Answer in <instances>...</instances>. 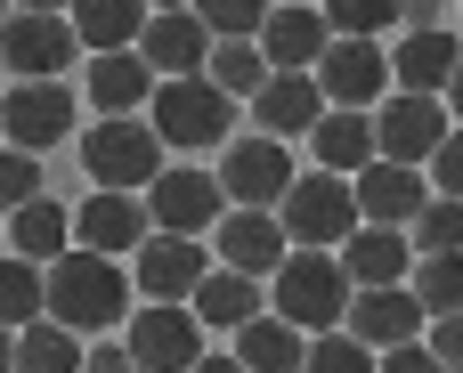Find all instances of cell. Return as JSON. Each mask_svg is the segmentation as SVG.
I'll return each mask as SVG.
<instances>
[{"instance_id": "2e32d148", "label": "cell", "mask_w": 463, "mask_h": 373, "mask_svg": "<svg viewBox=\"0 0 463 373\" xmlns=\"http://www.w3.org/2000/svg\"><path fill=\"white\" fill-rule=\"evenodd\" d=\"M350 187H358V219H366V228H415L423 203H431V179L407 171V163H383V154H374Z\"/></svg>"}, {"instance_id": "f35d334b", "label": "cell", "mask_w": 463, "mask_h": 373, "mask_svg": "<svg viewBox=\"0 0 463 373\" xmlns=\"http://www.w3.org/2000/svg\"><path fill=\"white\" fill-rule=\"evenodd\" d=\"M423 341H431V358H439L448 373H463V309H456V317H431Z\"/></svg>"}, {"instance_id": "9c48e42d", "label": "cell", "mask_w": 463, "mask_h": 373, "mask_svg": "<svg viewBox=\"0 0 463 373\" xmlns=\"http://www.w3.org/2000/svg\"><path fill=\"white\" fill-rule=\"evenodd\" d=\"M448 98H415V89H391L383 98V114H374V154L383 163H407V171H423L439 146H448Z\"/></svg>"}, {"instance_id": "74e56055", "label": "cell", "mask_w": 463, "mask_h": 373, "mask_svg": "<svg viewBox=\"0 0 463 373\" xmlns=\"http://www.w3.org/2000/svg\"><path fill=\"white\" fill-rule=\"evenodd\" d=\"M423 179H431V195H456L463 203V130H448V146L423 163Z\"/></svg>"}, {"instance_id": "8992f818", "label": "cell", "mask_w": 463, "mask_h": 373, "mask_svg": "<svg viewBox=\"0 0 463 373\" xmlns=\"http://www.w3.org/2000/svg\"><path fill=\"white\" fill-rule=\"evenodd\" d=\"M285 187H293V154H285V138H228L220 146V195H228V211H277L285 203Z\"/></svg>"}, {"instance_id": "5bb4252c", "label": "cell", "mask_w": 463, "mask_h": 373, "mask_svg": "<svg viewBox=\"0 0 463 373\" xmlns=\"http://www.w3.org/2000/svg\"><path fill=\"white\" fill-rule=\"evenodd\" d=\"M342 333H358V341L383 358V350H399V341H423V333H431V309L415 301V284H366V293H350Z\"/></svg>"}, {"instance_id": "f6af8a7d", "label": "cell", "mask_w": 463, "mask_h": 373, "mask_svg": "<svg viewBox=\"0 0 463 373\" xmlns=\"http://www.w3.org/2000/svg\"><path fill=\"white\" fill-rule=\"evenodd\" d=\"M448 114H463V65H456V81H448Z\"/></svg>"}, {"instance_id": "484cf974", "label": "cell", "mask_w": 463, "mask_h": 373, "mask_svg": "<svg viewBox=\"0 0 463 373\" xmlns=\"http://www.w3.org/2000/svg\"><path fill=\"white\" fill-rule=\"evenodd\" d=\"M73 16V41L90 49V57H106V49H138V33H146V0H73L65 8Z\"/></svg>"}, {"instance_id": "52a82bcc", "label": "cell", "mask_w": 463, "mask_h": 373, "mask_svg": "<svg viewBox=\"0 0 463 373\" xmlns=\"http://www.w3.org/2000/svg\"><path fill=\"white\" fill-rule=\"evenodd\" d=\"M81 57L73 41V16H41V8H16L0 24V73L8 81H65V65Z\"/></svg>"}, {"instance_id": "d4e9b609", "label": "cell", "mask_w": 463, "mask_h": 373, "mask_svg": "<svg viewBox=\"0 0 463 373\" xmlns=\"http://www.w3.org/2000/svg\"><path fill=\"white\" fill-rule=\"evenodd\" d=\"M309 154H317V171L358 179V171L374 163V114H342V106H326V122L309 130Z\"/></svg>"}, {"instance_id": "83f0119b", "label": "cell", "mask_w": 463, "mask_h": 373, "mask_svg": "<svg viewBox=\"0 0 463 373\" xmlns=\"http://www.w3.org/2000/svg\"><path fill=\"white\" fill-rule=\"evenodd\" d=\"M236 358H244V373H301L309 333H301V325H285L277 309H260V317L236 333Z\"/></svg>"}, {"instance_id": "4316f807", "label": "cell", "mask_w": 463, "mask_h": 373, "mask_svg": "<svg viewBox=\"0 0 463 373\" xmlns=\"http://www.w3.org/2000/svg\"><path fill=\"white\" fill-rule=\"evenodd\" d=\"M0 228H8V252H16V260H33V268H49L57 252H73V244H65V236H73V211H65V203H49V195H33V203H24V211H8Z\"/></svg>"}, {"instance_id": "44dd1931", "label": "cell", "mask_w": 463, "mask_h": 373, "mask_svg": "<svg viewBox=\"0 0 463 373\" xmlns=\"http://www.w3.org/2000/svg\"><path fill=\"white\" fill-rule=\"evenodd\" d=\"M317 122H326L317 73H269V89L252 98V130H260V138H309Z\"/></svg>"}, {"instance_id": "e0dca14e", "label": "cell", "mask_w": 463, "mask_h": 373, "mask_svg": "<svg viewBox=\"0 0 463 373\" xmlns=\"http://www.w3.org/2000/svg\"><path fill=\"white\" fill-rule=\"evenodd\" d=\"M73 236H81V252H106V260L138 252V244L155 236V219H146V195H114V187H98V195L73 211Z\"/></svg>"}, {"instance_id": "5b68a950", "label": "cell", "mask_w": 463, "mask_h": 373, "mask_svg": "<svg viewBox=\"0 0 463 373\" xmlns=\"http://www.w3.org/2000/svg\"><path fill=\"white\" fill-rule=\"evenodd\" d=\"M277 219H285V236L301 244V252H342L366 219H358V187L350 179H334V171H309V179H293L285 187V203H277Z\"/></svg>"}, {"instance_id": "ee69618b", "label": "cell", "mask_w": 463, "mask_h": 373, "mask_svg": "<svg viewBox=\"0 0 463 373\" xmlns=\"http://www.w3.org/2000/svg\"><path fill=\"white\" fill-rule=\"evenodd\" d=\"M0 373H16V333L0 325Z\"/></svg>"}, {"instance_id": "f1b7e54d", "label": "cell", "mask_w": 463, "mask_h": 373, "mask_svg": "<svg viewBox=\"0 0 463 373\" xmlns=\"http://www.w3.org/2000/svg\"><path fill=\"white\" fill-rule=\"evenodd\" d=\"M81 333H65L57 317H33L24 333H16V373H81Z\"/></svg>"}, {"instance_id": "1f68e13d", "label": "cell", "mask_w": 463, "mask_h": 373, "mask_svg": "<svg viewBox=\"0 0 463 373\" xmlns=\"http://www.w3.org/2000/svg\"><path fill=\"white\" fill-rule=\"evenodd\" d=\"M407 284H415V301H423L431 317H456L463 309V252H423Z\"/></svg>"}, {"instance_id": "7c38bea8", "label": "cell", "mask_w": 463, "mask_h": 373, "mask_svg": "<svg viewBox=\"0 0 463 373\" xmlns=\"http://www.w3.org/2000/svg\"><path fill=\"white\" fill-rule=\"evenodd\" d=\"M65 130H73V89H65V81H8V89H0V146L41 154V146H57Z\"/></svg>"}, {"instance_id": "ba28073f", "label": "cell", "mask_w": 463, "mask_h": 373, "mask_svg": "<svg viewBox=\"0 0 463 373\" xmlns=\"http://www.w3.org/2000/svg\"><path fill=\"white\" fill-rule=\"evenodd\" d=\"M122 350H130L138 373H187L195 358H203V325H195L187 301H155V309H130Z\"/></svg>"}, {"instance_id": "277c9868", "label": "cell", "mask_w": 463, "mask_h": 373, "mask_svg": "<svg viewBox=\"0 0 463 373\" xmlns=\"http://www.w3.org/2000/svg\"><path fill=\"white\" fill-rule=\"evenodd\" d=\"M81 171H90L98 187H114V195H146V187L163 179V138H155V122H138V114L90 122V130H81Z\"/></svg>"}, {"instance_id": "b9f144b4", "label": "cell", "mask_w": 463, "mask_h": 373, "mask_svg": "<svg viewBox=\"0 0 463 373\" xmlns=\"http://www.w3.org/2000/svg\"><path fill=\"white\" fill-rule=\"evenodd\" d=\"M187 373H244V358H195Z\"/></svg>"}, {"instance_id": "7a4b0ae2", "label": "cell", "mask_w": 463, "mask_h": 373, "mask_svg": "<svg viewBox=\"0 0 463 373\" xmlns=\"http://www.w3.org/2000/svg\"><path fill=\"white\" fill-rule=\"evenodd\" d=\"M146 122H155V138H163V146H179V154L195 163V154H212V146H228V138H236V98H228L212 73L155 81V106H146Z\"/></svg>"}, {"instance_id": "9a60e30c", "label": "cell", "mask_w": 463, "mask_h": 373, "mask_svg": "<svg viewBox=\"0 0 463 373\" xmlns=\"http://www.w3.org/2000/svg\"><path fill=\"white\" fill-rule=\"evenodd\" d=\"M138 57H146L163 81H187V73L212 65V24H203L195 8H155L146 33H138Z\"/></svg>"}, {"instance_id": "836d02e7", "label": "cell", "mask_w": 463, "mask_h": 373, "mask_svg": "<svg viewBox=\"0 0 463 373\" xmlns=\"http://www.w3.org/2000/svg\"><path fill=\"white\" fill-rule=\"evenodd\" d=\"M301 373H383V358L358 341V333H309V358Z\"/></svg>"}, {"instance_id": "3957f363", "label": "cell", "mask_w": 463, "mask_h": 373, "mask_svg": "<svg viewBox=\"0 0 463 373\" xmlns=\"http://www.w3.org/2000/svg\"><path fill=\"white\" fill-rule=\"evenodd\" d=\"M350 276H342V260L334 252H285V268L269 276V309L285 317V325H301V333H342V317H350Z\"/></svg>"}, {"instance_id": "d590c367", "label": "cell", "mask_w": 463, "mask_h": 373, "mask_svg": "<svg viewBox=\"0 0 463 373\" xmlns=\"http://www.w3.org/2000/svg\"><path fill=\"white\" fill-rule=\"evenodd\" d=\"M269 8L277 0H195V16L212 24V41H252L269 24Z\"/></svg>"}, {"instance_id": "e575fe53", "label": "cell", "mask_w": 463, "mask_h": 373, "mask_svg": "<svg viewBox=\"0 0 463 373\" xmlns=\"http://www.w3.org/2000/svg\"><path fill=\"white\" fill-rule=\"evenodd\" d=\"M407 236H415V260H423V252H463V203L456 195H431Z\"/></svg>"}, {"instance_id": "4fadbf2b", "label": "cell", "mask_w": 463, "mask_h": 373, "mask_svg": "<svg viewBox=\"0 0 463 373\" xmlns=\"http://www.w3.org/2000/svg\"><path fill=\"white\" fill-rule=\"evenodd\" d=\"M212 276V244L203 236H146L138 252H130V284L146 293V301H187L195 284Z\"/></svg>"}, {"instance_id": "603a6c76", "label": "cell", "mask_w": 463, "mask_h": 373, "mask_svg": "<svg viewBox=\"0 0 463 373\" xmlns=\"http://www.w3.org/2000/svg\"><path fill=\"white\" fill-rule=\"evenodd\" d=\"M155 65L138 57V49H106V57H90V106L98 114H146L155 106Z\"/></svg>"}, {"instance_id": "bcb514c9", "label": "cell", "mask_w": 463, "mask_h": 373, "mask_svg": "<svg viewBox=\"0 0 463 373\" xmlns=\"http://www.w3.org/2000/svg\"><path fill=\"white\" fill-rule=\"evenodd\" d=\"M146 8H195V0H146Z\"/></svg>"}, {"instance_id": "7402d4cb", "label": "cell", "mask_w": 463, "mask_h": 373, "mask_svg": "<svg viewBox=\"0 0 463 373\" xmlns=\"http://www.w3.org/2000/svg\"><path fill=\"white\" fill-rule=\"evenodd\" d=\"M334 260H342V276H350L358 293H366V284H407V276H415V236H407V228H358Z\"/></svg>"}, {"instance_id": "d6986e66", "label": "cell", "mask_w": 463, "mask_h": 373, "mask_svg": "<svg viewBox=\"0 0 463 373\" xmlns=\"http://www.w3.org/2000/svg\"><path fill=\"white\" fill-rule=\"evenodd\" d=\"M252 41H260L269 73H317V57L334 49V24H326V8H269V24Z\"/></svg>"}, {"instance_id": "4dcf8cb0", "label": "cell", "mask_w": 463, "mask_h": 373, "mask_svg": "<svg viewBox=\"0 0 463 373\" xmlns=\"http://www.w3.org/2000/svg\"><path fill=\"white\" fill-rule=\"evenodd\" d=\"M41 309H49L41 268H33V260H16V252H0V325H8V333H24Z\"/></svg>"}, {"instance_id": "6da1fadb", "label": "cell", "mask_w": 463, "mask_h": 373, "mask_svg": "<svg viewBox=\"0 0 463 373\" xmlns=\"http://www.w3.org/2000/svg\"><path fill=\"white\" fill-rule=\"evenodd\" d=\"M41 293H49V309L41 317H57L65 333H106V325H122V309H130V268L122 260H106V252H57L49 268H41Z\"/></svg>"}, {"instance_id": "ac0fdd59", "label": "cell", "mask_w": 463, "mask_h": 373, "mask_svg": "<svg viewBox=\"0 0 463 373\" xmlns=\"http://www.w3.org/2000/svg\"><path fill=\"white\" fill-rule=\"evenodd\" d=\"M212 244H220V268H236V276H277L285 252H293V236H285L277 211H228L212 228Z\"/></svg>"}, {"instance_id": "681fc988", "label": "cell", "mask_w": 463, "mask_h": 373, "mask_svg": "<svg viewBox=\"0 0 463 373\" xmlns=\"http://www.w3.org/2000/svg\"><path fill=\"white\" fill-rule=\"evenodd\" d=\"M0 244H8V228H0Z\"/></svg>"}, {"instance_id": "f546056e", "label": "cell", "mask_w": 463, "mask_h": 373, "mask_svg": "<svg viewBox=\"0 0 463 373\" xmlns=\"http://www.w3.org/2000/svg\"><path fill=\"white\" fill-rule=\"evenodd\" d=\"M228 98H260L269 89V57H260V41H212V65H203Z\"/></svg>"}, {"instance_id": "ffe728a7", "label": "cell", "mask_w": 463, "mask_h": 373, "mask_svg": "<svg viewBox=\"0 0 463 373\" xmlns=\"http://www.w3.org/2000/svg\"><path fill=\"white\" fill-rule=\"evenodd\" d=\"M456 65H463V41H456V33H439V24H415V33L391 49V89H415V98H448Z\"/></svg>"}, {"instance_id": "8d00e7d4", "label": "cell", "mask_w": 463, "mask_h": 373, "mask_svg": "<svg viewBox=\"0 0 463 373\" xmlns=\"http://www.w3.org/2000/svg\"><path fill=\"white\" fill-rule=\"evenodd\" d=\"M33 195H41V163H33L24 146H0V219L24 211Z\"/></svg>"}, {"instance_id": "7bdbcfd3", "label": "cell", "mask_w": 463, "mask_h": 373, "mask_svg": "<svg viewBox=\"0 0 463 373\" xmlns=\"http://www.w3.org/2000/svg\"><path fill=\"white\" fill-rule=\"evenodd\" d=\"M8 8H41V16H65L73 0H8Z\"/></svg>"}, {"instance_id": "8fae6325", "label": "cell", "mask_w": 463, "mask_h": 373, "mask_svg": "<svg viewBox=\"0 0 463 373\" xmlns=\"http://www.w3.org/2000/svg\"><path fill=\"white\" fill-rule=\"evenodd\" d=\"M317 89H326V106H342V114H374V106L391 98V49H383V41H334V49L317 57Z\"/></svg>"}, {"instance_id": "ab89813d", "label": "cell", "mask_w": 463, "mask_h": 373, "mask_svg": "<svg viewBox=\"0 0 463 373\" xmlns=\"http://www.w3.org/2000/svg\"><path fill=\"white\" fill-rule=\"evenodd\" d=\"M383 373H448L431 358V341H399V350H383Z\"/></svg>"}, {"instance_id": "d6a6232c", "label": "cell", "mask_w": 463, "mask_h": 373, "mask_svg": "<svg viewBox=\"0 0 463 373\" xmlns=\"http://www.w3.org/2000/svg\"><path fill=\"white\" fill-rule=\"evenodd\" d=\"M317 8H326L334 41H383V33L399 24V8H407V0H317Z\"/></svg>"}, {"instance_id": "c3c4849f", "label": "cell", "mask_w": 463, "mask_h": 373, "mask_svg": "<svg viewBox=\"0 0 463 373\" xmlns=\"http://www.w3.org/2000/svg\"><path fill=\"white\" fill-rule=\"evenodd\" d=\"M8 16H16V8H8V0H0V24H8Z\"/></svg>"}, {"instance_id": "7dc6e473", "label": "cell", "mask_w": 463, "mask_h": 373, "mask_svg": "<svg viewBox=\"0 0 463 373\" xmlns=\"http://www.w3.org/2000/svg\"><path fill=\"white\" fill-rule=\"evenodd\" d=\"M277 8H317V0H277Z\"/></svg>"}, {"instance_id": "60d3db41", "label": "cell", "mask_w": 463, "mask_h": 373, "mask_svg": "<svg viewBox=\"0 0 463 373\" xmlns=\"http://www.w3.org/2000/svg\"><path fill=\"white\" fill-rule=\"evenodd\" d=\"M81 373H138V366H130V350H122V341H98V350L81 358Z\"/></svg>"}, {"instance_id": "cb8c5ba5", "label": "cell", "mask_w": 463, "mask_h": 373, "mask_svg": "<svg viewBox=\"0 0 463 373\" xmlns=\"http://www.w3.org/2000/svg\"><path fill=\"white\" fill-rule=\"evenodd\" d=\"M187 309H195V325H203V333H244V325L260 317V276L212 268V276L187 293Z\"/></svg>"}, {"instance_id": "30bf717a", "label": "cell", "mask_w": 463, "mask_h": 373, "mask_svg": "<svg viewBox=\"0 0 463 373\" xmlns=\"http://www.w3.org/2000/svg\"><path fill=\"white\" fill-rule=\"evenodd\" d=\"M146 219L163 236H212L228 219V195H220V171H195V163H163V179L146 187Z\"/></svg>"}]
</instances>
